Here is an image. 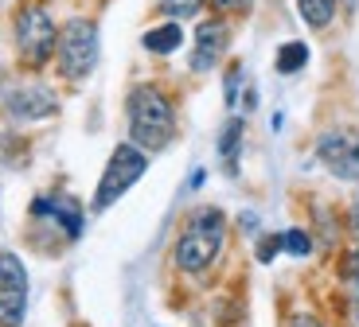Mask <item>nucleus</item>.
Wrapping results in <instances>:
<instances>
[{"mask_svg":"<svg viewBox=\"0 0 359 327\" xmlns=\"http://www.w3.org/2000/svg\"><path fill=\"white\" fill-rule=\"evenodd\" d=\"M243 133H246L243 117H231V121L223 125V133H219V156H223V164H226V172H231V176H238V152H243Z\"/></svg>","mask_w":359,"mask_h":327,"instance_id":"f8f14e48","label":"nucleus"},{"mask_svg":"<svg viewBox=\"0 0 359 327\" xmlns=\"http://www.w3.org/2000/svg\"><path fill=\"white\" fill-rule=\"evenodd\" d=\"M278 249H281V234H269V238H266V242H262V246H258V261H262V265H269V261H273V253H278Z\"/></svg>","mask_w":359,"mask_h":327,"instance_id":"aec40b11","label":"nucleus"},{"mask_svg":"<svg viewBox=\"0 0 359 327\" xmlns=\"http://www.w3.org/2000/svg\"><path fill=\"white\" fill-rule=\"evenodd\" d=\"M344 277H348V319H351V327H359V246L348 253Z\"/></svg>","mask_w":359,"mask_h":327,"instance_id":"2eb2a0df","label":"nucleus"},{"mask_svg":"<svg viewBox=\"0 0 359 327\" xmlns=\"http://www.w3.org/2000/svg\"><path fill=\"white\" fill-rule=\"evenodd\" d=\"M231 47V24L226 20H199L196 24V36H191V55H188V67L196 74L215 71L219 59L226 55Z\"/></svg>","mask_w":359,"mask_h":327,"instance_id":"0eeeda50","label":"nucleus"},{"mask_svg":"<svg viewBox=\"0 0 359 327\" xmlns=\"http://www.w3.org/2000/svg\"><path fill=\"white\" fill-rule=\"evenodd\" d=\"M141 47L149 55H172V51H180V47H184V27H180V20H164V24L149 27V32H144V39H141Z\"/></svg>","mask_w":359,"mask_h":327,"instance_id":"9b49d317","label":"nucleus"},{"mask_svg":"<svg viewBox=\"0 0 359 327\" xmlns=\"http://www.w3.org/2000/svg\"><path fill=\"white\" fill-rule=\"evenodd\" d=\"M336 8H340V0H297V12H301L305 27H313V32H324V27H332Z\"/></svg>","mask_w":359,"mask_h":327,"instance_id":"ddd939ff","label":"nucleus"},{"mask_svg":"<svg viewBox=\"0 0 359 327\" xmlns=\"http://www.w3.org/2000/svg\"><path fill=\"white\" fill-rule=\"evenodd\" d=\"M273 67H278V74H297L309 67V43H301V39H289V43L278 47V55H273Z\"/></svg>","mask_w":359,"mask_h":327,"instance_id":"4468645a","label":"nucleus"},{"mask_svg":"<svg viewBox=\"0 0 359 327\" xmlns=\"http://www.w3.org/2000/svg\"><path fill=\"white\" fill-rule=\"evenodd\" d=\"M351 226H355V230H359V207H355V211H351Z\"/></svg>","mask_w":359,"mask_h":327,"instance_id":"4be33fe9","label":"nucleus"},{"mask_svg":"<svg viewBox=\"0 0 359 327\" xmlns=\"http://www.w3.org/2000/svg\"><path fill=\"white\" fill-rule=\"evenodd\" d=\"M149 172V152L144 148H137L133 141L129 144H117L114 148V156H109V164H106V172H102V179H98V191H94V214H102V211H109V207L121 199V195L129 191V187L137 183V179Z\"/></svg>","mask_w":359,"mask_h":327,"instance_id":"39448f33","label":"nucleus"},{"mask_svg":"<svg viewBox=\"0 0 359 327\" xmlns=\"http://www.w3.org/2000/svg\"><path fill=\"white\" fill-rule=\"evenodd\" d=\"M243 62H234L231 71H226V82H223V97H226V109H238V90H243Z\"/></svg>","mask_w":359,"mask_h":327,"instance_id":"f3484780","label":"nucleus"},{"mask_svg":"<svg viewBox=\"0 0 359 327\" xmlns=\"http://www.w3.org/2000/svg\"><path fill=\"white\" fill-rule=\"evenodd\" d=\"M102 55V32L94 20L74 16L59 27V43H55V62H59V74L67 82H82L94 67H98Z\"/></svg>","mask_w":359,"mask_h":327,"instance_id":"20e7f679","label":"nucleus"},{"mask_svg":"<svg viewBox=\"0 0 359 327\" xmlns=\"http://www.w3.org/2000/svg\"><path fill=\"white\" fill-rule=\"evenodd\" d=\"M27 312V269L16 253H0V327H20Z\"/></svg>","mask_w":359,"mask_h":327,"instance_id":"423d86ee","label":"nucleus"},{"mask_svg":"<svg viewBox=\"0 0 359 327\" xmlns=\"http://www.w3.org/2000/svg\"><path fill=\"white\" fill-rule=\"evenodd\" d=\"M223 242H226L223 211H215V207L196 211L184 222V230H180V238H176V269L180 273H203V269L223 253Z\"/></svg>","mask_w":359,"mask_h":327,"instance_id":"f03ea898","label":"nucleus"},{"mask_svg":"<svg viewBox=\"0 0 359 327\" xmlns=\"http://www.w3.org/2000/svg\"><path fill=\"white\" fill-rule=\"evenodd\" d=\"M156 8L172 20H191L207 8V0H156Z\"/></svg>","mask_w":359,"mask_h":327,"instance_id":"dca6fc26","label":"nucleus"},{"mask_svg":"<svg viewBox=\"0 0 359 327\" xmlns=\"http://www.w3.org/2000/svg\"><path fill=\"white\" fill-rule=\"evenodd\" d=\"M219 16H246L254 8V0H207Z\"/></svg>","mask_w":359,"mask_h":327,"instance_id":"6ab92c4d","label":"nucleus"},{"mask_svg":"<svg viewBox=\"0 0 359 327\" xmlns=\"http://www.w3.org/2000/svg\"><path fill=\"white\" fill-rule=\"evenodd\" d=\"M32 214H36V218L55 222V226H59L71 242L82 234V211H79L74 199H67V195H63V199H59V195H39L36 203H32Z\"/></svg>","mask_w":359,"mask_h":327,"instance_id":"9d476101","label":"nucleus"},{"mask_svg":"<svg viewBox=\"0 0 359 327\" xmlns=\"http://www.w3.org/2000/svg\"><path fill=\"white\" fill-rule=\"evenodd\" d=\"M281 249L293 253V257H309V253H313V242H309L305 230H285V234H281Z\"/></svg>","mask_w":359,"mask_h":327,"instance_id":"a211bd4d","label":"nucleus"},{"mask_svg":"<svg viewBox=\"0 0 359 327\" xmlns=\"http://www.w3.org/2000/svg\"><path fill=\"white\" fill-rule=\"evenodd\" d=\"M316 160L336 179H359V137L355 133H324L316 141Z\"/></svg>","mask_w":359,"mask_h":327,"instance_id":"6e6552de","label":"nucleus"},{"mask_svg":"<svg viewBox=\"0 0 359 327\" xmlns=\"http://www.w3.org/2000/svg\"><path fill=\"white\" fill-rule=\"evenodd\" d=\"M126 117H129V141L144 152H164L176 137V106L153 82H141V86L129 90Z\"/></svg>","mask_w":359,"mask_h":327,"instance_id":"f257e3e1","label":"nucleus"},{"mask_svg":"<svg viewBox=\"0 0 359 327\" xmlns=\"http://www.w3.org/2000/svg\"><path fill=\"white\" fill-rule=\"evenodd\" d=\"M289 327H320V323H316L313 316H293V319H289Z\"/></svg>","mask_w":359,"mask_h":327,"instance_id":"412c9836","label":"nucleus"},{"mask_svg":"<svg viewBox=\"0 0 359 327\" xmlns=\"http://www.w3.org/2000/svg\"><path fill=\"white\" fill-rule=\"evenodd\" d=\"M4 106H8V113L16 117V121H43V117L59 113V97H55V90H47L43 82H27V86L12 90Z\"/></svg>","mask_w":359,"mask_h":327,"instance_id":"1a4fd4ad","label":"nucleus"},{"mask_svg":"<svg viewBox=\"0 0 359 327\" xmlns=\"http://www.w3.org/2000/svg\"><path fill=\"white\" fill-rule=\"evenodd\" d=\"M12 39H16V55L27 71H39L55 59V43H59V24H55L51 8L43 0H27L20 4L16 20H12Z\"/></svg>","mask_w":359,"mask_h":327,"instance_id":"7ed1b4c3","label":"nucleus"}]
</instances>
